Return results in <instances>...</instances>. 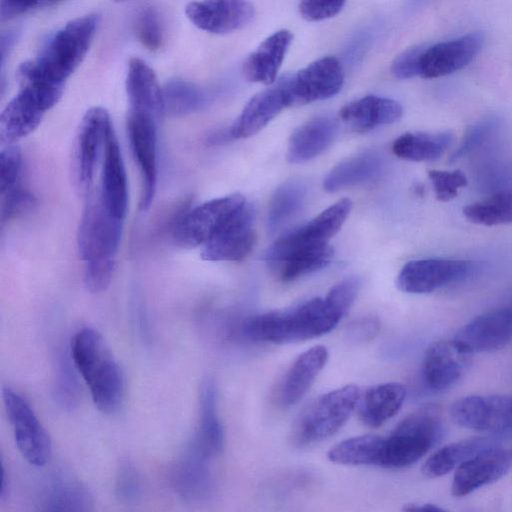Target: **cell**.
I'll return each mask as SVG.
<instances>
[{"instance_id": "cell-1", "label": "cell", "mask_w": 512, "mask_h": 512, "mask_svg": "<svg viewBox=\"0 0 512 512\" xmlns=\"http://www.w3.org/2000/svg\"><path fill=\"white\" fill-rule=\"evenodd\" d=\"M343 317L326 296L317 297L293 307L246 318L242 331L258 342L295 343L327 334Z\"/></svg>"}, {"instance_id": "cell-2", "label": "cell", "mask_w": 512, "mask_h": 512, "mask_svg": "<svg viewBox=\"0 0 512 512\" xmlns=\"http://www.w3.org/2000/svg\"><path fill=\"white\" fill-rule=\"evenodd\" d=\"M69 351L97 409L104 414L117 412L123 402L125 380L102 335L83 328L73 336Z\"/></svg>"}, {"instance_id": "cell-3", "label": "cell", "mask_w": 512, "mask_h": 512, "mask_svg": "<svg viewBox=\"0 0 512 512\" xmlns=\"http://www.w3.org/2000/svg\"><path fill=\"white\" fill-rule=\"evenodd\" d=\"M442 434V416L436 405L416 409L384 436L379 466L401 469L418 462L439 442Z\"/></svg>"}, {"instance_id": "cell-4", "label": "cell", "mask_w": 512, "mask_h": 512, "mask_svg": "<svg viewBox=\"0 0 512 512\" xmlns=\"http://www.w3.org/2000/svg\"><path fill=\"white\" fill-rule=\"evenodd\" d=\"M361 396L359 387L347 384L317 397L302 412L294 430L297 445H310L337 433L348 421Z\"/></svg>"}, {"instance_id": "cell-5", "label": "cell", "mask_w": 512, "mask_h": 512, "mask_svg": "<svg viewBox=\"0 0 512 512\" xmlns=\"http://www.w3.org/2000/svg\"><path fill=\"white\" fill-rule=\"evenodd\" d=\"M98 23L96 14L68 22L52 36L34 60L38 68L53 80L65 84L87 54Z\"/></svg>"}, {"instance_id": "cell-6", "label": "cell", "mask_w": 512, "mask_h": 512, "mask_svg": "<svg viewBox=\"0 0 512 512\" xmlns=\"http://www.w3.org/2000/svg\"><path fill=\"white\" fill-rule=\"evenodd\" d=\"M122 219L114 216L104 205L99 189L86 196L77 231V249L80 258L91 261L115 257L123 229Z\"/></svg>"}, {"instance_id": "cell-7", "label": "cell", "mask_w": 512, "mask_h": 512, "mask_svg": "<svg viewBox=\"0 0 512 512\" xmlns=\"http://www.w3.org/2000/svg\"><path fill=\"white\" fill-rule=\"evenodd\" d=\"M111 118L103 107H92L83 116L75 137L72 173L77 190L88 195L100 154H103Z\"/></svg>"}, {"instance_id": "cell-8", "label": "cell", "mask_w": 512, "mask_h": 512, "mask_svg": "<svg viewBox=\"0 0 512 512\" xmlns=\"http://www.w3.org/2000/svg\"><path fill=\"white\" fill-rule=\"evenodd\" d=\"M2 392L17 449L29 464L36 467L44 466L52 452L47 430L20 394L9 387H4Z\"/></svg>"}, {"instance_id": "cell-9", "label": "cell", "mask_w": 512, "mask_h": 512, "mask_svg": "<svg viewBox=\"0 0 512 512\" xmlns=\"http://www.w3.org/2000/svg\"><path fill=\"white\" fill-rule=\"evenodd\" d=\"M288 107L301 106L336 95L344 83V71L336 57H322L291 76L281 78Z\"/></svg>"}, {"instance_id": "cell-10", "label": "cell", "mask_w": 512, "mask_h": 512, "mask_svg": "<svg viewBox=\"0 0 512 512\" xmlns=\"http://www.w3.org/2000/svg\"><path fill=\"white\" fill-rule=\"evenodd\" d=\"M244 203L242 195L232 194L207 201L189 210L173 228L174 244L185 249L202 246Z\"/></svg>"}, {"instance_id": "cell-11", "label": "cell", "mask_w": 512, "mask_h": 512, "mask_svg": "<svg viewBox=\"0 0 512 512\" xmlns=\"http://www.w3.org/2000/svg\"><path fill=\"white\" fill-rule=\"evenodd\" d=\"M255 208L244 203L201 246L206 261H241L255 244Z\"/></svg>"}, {"instance_id": "cell-12", "label": "cell", "mask_w": 512, "mask_h": 512, "mask_svg": "<svg viewBox=\"0 0 512 512\" xmlns=\"http://www.w3.org/2000/svg\"><path fill=\"white\" fill-rule=\"evenodd\" d=\"M452 421L464 428L483 432L512 430V394L469 395L450 407Z\"/></svg>"}, {"instance_id": "cell-13", "label": "cell", "mask_w": 512, "mask_h": 512, "mask_svg": "<svg viewBox=\"0 0 512 512\" xmlns=\"http://www.w3.org/2000/svg\"><path fill=\"white\" fill-rule=\"evenodd\" d=\"M157 119L136 111H129L127 134L132 155L141 175L140 209L147 210L157 186Z\"/></svg>"}, {"instance_id": "cell-14", "label": "cell", "mask_w": 512, "mask_h": 512, "mask_svg": "<svg viewBox=\"0 0 512 512\" xmlns=\"http://www.w3.org/2000/svg\"><path fill=\"white\" fill-rule=\"evenodd\" d=\"M473 263L448 258H426L406 263L396 280L398 289L411 294L434 292L463 280L473 271Z\"/></svg>"}, {"instance_id": "cell-15", "label": "cell", "mask_w": 512, "mask_h": 512, "mask_svg": "<svg viewBox=\"0 0 512 512\" xmlns=\"http://www.w3.org/2000/svg\"><path fill=\"white\" fill-rule=\"evenodd\" d=\"M453 339L471 355L506 347L512 342V303L477 315Z\"/></svg>"}, {"instance_id": "cell-16", "label": "cell", "mask_w": 512, "mask_h": 512, "mask_svg": "<svg viewBox=\"0 0 512 512\" xmlns=\"http://www.w3.org/2000/svg\"><path fill=\"white\" fill-rule=\"evenodd\" d=\"M512 467V448L487 446L455 470L451 493L454 497H464L486 485L492 484Z\"/></svg>"}, {"instance_id": "cell-17", "label": "cell", "mask_w": 512, "mask_h": 512, "mask_svg": "<svg viewBox=\"0 0 512 512\" xmlns=\"http://www.w3.org/2000/svg\"><path fill=\"white\" fill-rule=\"evenodd\" d=\"M352 208L349 199H341L310 222L278 239L266 252L270 262L292 250L326 244L340 230Z\"/></svg>"}, {"instance_id": "cell-18", "label": "cell", "mask_w": 512, "mask_h": 512, "mask_svg": "<svg viewBox=\"0 0 512 512\" xmlns=\"http://www.w3.org/2000/svg\"><path fill=\"white\" fill-rule=\"evenodd\" d=\"M185 13L203 31L227 34L247 26L255 8L249 0H199L190 2Z\"/></svg>"}, {"instance_id": "cell-19", "label": "cell", "mask_w": 512, "mask_h": 512, "mask_svg": "<svg viewBox=\"0 0 512 512\" xmlns=\"http://www.w3.org/2000/svg\"><path fill=\"white\" fill-rule=\"evenodd\" d=\"M471 354L454 339L438 340L427 348L422 364L425 384L433 391H446L464 376Z\"/></svg>"}, {"instance_id": "cell-20", "label": "cell", "mask_w": 512, "mask_h": 512, "mask_svg": "<svg viewBox=\"0 0 512 512\" xmlns=\"http://www.w3.org/2000/svg\"><path fill=\"white\" fill-rule=\"evenodd\" d=\"M484 36L471 32L458 38L427 45L421 59L420 76L437 78L468 65L481 51Z\"/></svg>"}, {"instance_id": "cell-21", "label": "cell", "mask_w": 512, "mask_h": 512, "mask_svg": "<svg viewBox=\"0 0 512 512\" xmlns=\"http://www.w3.org/2000/svg\"><path fill=\"white\" fill-rule=\"evenodd\" d=\"M192 441L170 467L169 481L175 493L185 501H199L212 490L208 461Z\"/></svg>"}, {"instance_id": "cell-22", "label": "cell", "mask_w": 512, "mask_h": 512, "mask_svg": "<svg viewBox=\"0 0 512 512\" xmlns=\"http://www.w3.org/2000/svg\"><path fill=\"white\" fill-rule=\"evenodd\" d=\"M100 196L106 208L124 220L128 206V186L124 162L113 125L109 128L102 154Z\"/></svg>"}, {"instance_id": "cell-23", "label": "cell", "mask_w": 512, "mask_h": 512, "mask_svg": "<svg viewBox=\"0 0 512 512\" xmlns=\"http://www.w3.org/2000/svg\"><path fill=\"white\" fill-rule=\"evenodd\" d=\"M288 102L281 79L273 86L255 94L227 131L232 139L248 138L262 130Z\"/></svg>"}, {"instance_id": "cell-24", "label": "cell", "mask_w": 512, "mask_h": 512, "mask_svg": "<svg viewBox=\"0 0 512 512\" xmlns=\"http://www.w3.org/2000/svg\"><path fill=\"white\" fill-rule=\"evenodd\" d=\"M292 40L293 34L287 29L268 36L243 62L244 77L254 83L274 84Z\"/></svg>"}, {"instance_id": "cell-25", "label": "cell", "mask_w": 512, "mask_h": 512, "mask_svg": "<svg viewBox=\"0 0 512 512\" xmlns=\"http://www.w3.org/2000/svg\"><path fill=\"white\" fill-rule=\"evenodd\" d=\"M126 92L130 110L157 120L164 114L163 89L152 68L139 58H131L128 63Z\"/></svg>"}, {"instance_id": "cell-26", "label": "cell", "mask_w": 512, "mask_h": 512, "mask_svg": "<svg viewBox=\"0 0 512 512\" xmlns=\"http://www.w3.org/2000/svg\"><path fill=\"white\" fill-rule=\"evenodd\" d=\"M329 353L325 346L316 345L300 354L286 372L280 389L279 401L288 407L299 402L325 367Z\"/></svg>"}, {"instance_id": "cell-27", "label": "cell", "mask_w": 512, "mask_h": 512, "mask_svg": "<svg viewBox=\"0 0 512 512\" xmlns=\"http://www.w3.org/2000/svg\"><path fill=\"white\" fill-rule=\"evenodd\" d=\"M402 116L401 105L391 98L368 95L354 100L340 110V117L354 130L366 132L392 124Z\"/></svg>"}, {"instance_id": "cell-28", "label": "cell", "mask_w": 512, "mask_h": 512, "mask_svg": "<svg viewBox=\"0 0 512 512\" xmlns=\"http://www.w3.org/2000/svg\"><path fill=\"white\" fill-rule=\"evenodd\" d=\"M406 397L401 383L387 382L368 388L360 396L358 414L363 424L378 428L398 413Z\"/></svg>"}, {"instance_id": "cell-29", "label": "cell", "mask_w": 512, "mask_h": 512, "mask_svg": "<svg viewBox=\"0 0 512 512\" xmlns=\"http://www.w3.org/2000/svg\"><path fill=\"white\" fill-rule=\"evenodd\" d=\"M46 111L29 95L19 91L5 106L0 117V138L5 145L16 144L32 133Z\"/></svg>"}, {"instance_id": "cell-30", "label": "cell", "mask_w": 512, "mask_h": 512, "mask_svg": "<svg viewBox=\"0 0 512 512\" xmlns=\"http://www.w3.org/2000/svg\"><path fill=\"white\" fill-rule=\"evenodd\" d=\"M337 122L328 116L315 117L298 127L292 134L287 158L291 163H303L321 154L333 141Z\"/></svg>"}, {"instance_id": "cell-31", "label": "cell", "mask_w": 512, "mask_h": 512, "mask_svg": "<svg viewBox=\"0 0 512 512\" xmlns=\"http://www.w3.org/2000/svg\"><path fill=\"white\" fill-rule=\"evenodd\" d=\"M193 442L210 458L221 453L224 447V430L217 411V387L211 378L201 385L199 423Z\"/></svg>"}, {"instance_id": "cell-32", "label": "cell", "mask_w": 512, "mask_h": 512, "mask_svg": "<svg viewBox=\"0 0 512 512\" xmlns=\"http://www.w3.org/2000/svg\"><path fill=\"white\" fill-rule=\"evenodd\" d=\"M384 161L375 151L352 156L335 166L324 180V189L336 192L341 189L371 181L382 172Z\"/></svg>"}, {"instance_id": "cell-33", "label": "cell", "mask_w": 512, "mask_h": 512, "mask_svg": "<svg viewBox=\"0 0 512 512\" xmlns=\"http://www.w3.org/2000/svg\"><path fill=\"white\" fill-rule=\"evenodd\" d=\"M333 255L326 243L292 250L268 263L281 281L290 282L325 268Z\"/></svg>"}, {"instance_id": "cell-34", "label": "cell", "mask_w": 512, "mask_h": 512, "mask_svg": "<svg viewBox=\"0 0 512 512\" xmlns=\"http://www.w3.org/2000/svg\"><path fill=\"white\" fill-rule=\"evenodd\" d=\"M453 140L454 135L450 131L405 133L393 142L392 151L397 157L408 161H433L443 155Z\"/></svg>"}, {"instance_id": "cell-35", "label": "cell", "mask_w": 512, "mask_h": 512, "mask_svg": "<svg viewBox=\"0 0 512 512\" xmlns=\"http://www.w3.org/2000/svg\"><path fill=\"white\" fill-rule=\"evenodd\" d=\"M490 445H492L491 440L485 437H473L446 444L425 461L422 473L427 478L444 476Z\"/></svg>"}, {"instance_id": "cell-36", "label": "cell", "mask_w": 512, "mask_h": 512, "mask_svg": "<svg viewBox=\"0 0 512 512\" xmlns=\"http://www.w3.org/2000/svg\"><path fill=\"white\" fill-rule=\"evenodd\" d=\"M45 511H89L93 499L88 489L68 476H56L42 498Z\"/></svg>"}, {"instance_id": "cell-37", "label": "cell", "mask_w": 512, "mask_h": 512, "mask_svg": "<svg viewBox=\"0 0 512 512\" xmlns=\"http://www.w3.org/2000/svg\"><path fill=\"white\" fill-rule=\"evenodd\" d=\"M384 436L360 435L345 439L327 452L329 461L341 465H376L379 466Z\"/></svg>"}, {"instance_id": "cell-38", "label": "cell", "mask_w": 512, "mask_h": 512, "mask_svg": "<svg viewBox=\"0 0 512 512\" xmlns=\"http://www.w3.org/2000/svg\"><path fill=\"white\" fill-rule=\"evenodd\" d=\"M307 198V186L298 179L288 180L279 186L270 201L267 225L271 233L277 232L302 209Z\"/></svg>"}, {"instance_id": "cell-39", "label": "cell", "mask_w": 512, "mask_h": 512, "mask_svg": "<svg viewBox=\"0 0 512 512\" xmlns=\"http://www.w3.org/2000/svg\"><path fill=\"white\" fill-rule=\"evenodd\" d=\"M20 90L33 98L46 112L61 98L64 83L44 74L33 61H27L18 69Z\"/></svg>"}, {"instance_id": "cell-40", "label": "cell", "mask_w": 512, "mask_h": 512, "mask_svg": "<svg viewBox=\"0 0 512 512\" xmlns=\"http://www.w3.org/2000/svg\"><path fill=\"white\" fill-rule=\"evenodd\" d=\"M464 216L472 223L494 226L512 223V189L501 190L466 206Z\"/></svg>"}, {"instance_id": "cell-41", "label": "cell", "mask_w": 512, "mask_h": 512, "mask_svg": "<svg viewBox=\"0 0 512 512\" xmlns=\"http://www.w3.org/2000/svg\"><path fill=\"white\" fill-rule=\"evenodd\" d=\"M164 113L183 116L195 112L206 103V95L195 84L183 79H171L163 87Z\"/></svg>"}, {"instance_id": "cell-42", "label": "cell", "mask_w": 512, "mask_h": 512, "mask_svg": "<svg viewBox=\"0 0 512 512\" xmlns=\"http://www.w3.org/2000/svg\"><path fill=\"white\" fill-rule=\"evenodd\" d=\"M76 367L71 354L61 351L57 358L53 394L57 403L64 409H73L80 399V386Z\"/></svg>"}, {"instance_id": "cell-43", "label": "cell", "mask_w": 512, "mask_h": 512, "mask_svg": "<svg viewBox=\"0 0 512 512\" xmlns=\"http://www.w3.org/2000/svg\"><path fill=\"white\" fill-rule=\"evenodd\" d=\"M114 492L118 501L127 505L137 503L142 497V477L137 468L128 460L119 465Z\"/></svg>"}, {"instance_id": "cell-44", "label": "cell", "mask_w": 512, "mask_h": 512, "mask_svg": "<svg viewBox=\"0 0 512 512\" xmlns=\"http://www.w3.org/2000/svg\"><path fill=\"white\" fill-rule=\"evenodd\" d=\"M135 31L141 44L150 51L158 50L163 42L162 24L159 14L152 6L143 7L135 23Z\"/></svg>"}, {"instance_id": "cell-45", "label": "cell", "mask_w": 512, "mask_h": 512, "mask_svg": "<svg viewBox=\"0 0 512 512\" xmlns=\"http://www.w3.org/2000/svg\"><path fill=\"white\" fill-rule=\"evenodd\" d=\"M116 267L115 257L85 262L83 280L91 293H100L109 286Z\"/></svg>"}, {"instance_id": "cell-46", "label": "cell", "mask_w": 512, "mask_h": 512, "mask_svg": "<svg viewBox=\"0 0 512 512\" xmlns=\"http://www.w3.org/2000/svg\"><path fill=\"white\" fill-rule=\"evenodd\" d=\"M22 155L17 144H9L0 153V188L4 193L21 183Z\"/></svg>"}, {"instance_id": "cell-47", "label": "cell", "mask_w": 512, "mask_h": 512, "mask_svg": "<svg viewBox=\"0 0 512 512\" xmlns=\"http://www.w3.org/2000/svg\"><path fill=\"white\" fill-rule=\"evenodd\" d=\"M428 176L434 188L436 198L442 202L455 198L458 190L467 184V177L460 170H429Z\"/></svg>"}, {"instance_id": "cell-48", "label": "cell", "mask_w": 512, "mask_h": 512, "mask_svg": "<svg viewBox=\"0 0 512 512\" xmlns=\"http://www.w3.org/2000/svg\"><path fill=\"white\" fill-rule=\"evenodd\" d=\"M496 124V119L489 117L472 125L466 132L460 145L450 156L449 161H457L481 146L492 133Z\"/></svg>"}, {"instance_id": "cell-49", "label": "cell", "mask_w": 512, "mask_h": 512, "mask_svg": "<svg viewBox=\"0 0 512 512\" xmlns=\"http://www.w3.org/2000/svg\"><path fill=\"white\" fill-rule=\"evenodd\" d=\"M426 44L415 45L400 53L391 64V72L398 79L420 76L421 59Z\"/></svg>"}, {"instance_id": "cell-50", "label": "cell", "mask_w": 512, "mask_h": 512, "mask_svg": "<svg viewBox=\"0 0 512 512\" xmlns=\"http://www.w3.org/2000/svg\"><path fill=\"white\" fill-rule=\"evenodd\" d=\"M1 195V218L3 222L21 215L34 203L33 195L29 190L25 189L21 183L8 191L1 193Z\"/></svg>"}, {"instance_id": "cell-51", "label": "cell", "mask_w": 512, "mask_h": 512, "mask_svg": "<svg viewBox=\"0 0 512 512\" xmlns=\"http://www.w3.org/2000/svg\"><path fill=\"white\" fill-rule=\"evenodd\" d=\"M346 0H300L299 13L307 21H321L337 15Z\"/></svg>"}, {"instance_id": "cell-52", "label": "cell", "mask_w": 512, "mask_h": 512, "mask_svg": "<svg viewBox=\"0 0 512 512\" xmlns=\"http://www.w3.org/2000/svg\"><path fill=\"white\" fill-rule=\"evenodd\" d=\"M41 5H44V0H1V20H10Z\"/></svg>"}, {"instance_id": "cell-53", "label": "cell", "mask_w": 512, "mask_h": 512, "mask_svg": "<svg viewBox=\"0 0 512 512\" xmlns=\"http://www.w3.org/2000/svg\"><path fill=\"white\" fill-rule=\"evenodd\" d=\"M380 329L379 321L374 318H363L353 322L348 328L349 336L355 341L371 339Z\"/></svg>"}, {"instance_id": "cell-54", "label": "cell", "mask_w": 512, "mask_h": 512, "mask_svg": "<svg viewBox=\"0 0 512 512\" xmlns=\"http://www.w3.org/2000/svg\"><path fill=\"white\" fill-rule=\"evenodd\" d=\"M17 38V33L15 31H8L7 33L2 34L1 38V64L4 65L5 59L8 56L10 50L12 49L15 40Z\"/></svg>"}, {"instance_id": "cell-55", "label": "cell", "mask_w": 512, "mask_h": 512, "mask_svg": "<svg viewBox=\"0 0 512 512\" xmlns=\"http://www.w3.org/2000/svg\"><path fill=\"white\" fill-rule=\"evenodd\" d=\"M403 510L405 511H425V512H439V511H445L440 506H437L436 504L432 503H409L406 504L405 507H403Z\"/></svg>"}, {"instance_id": "cell-56", "label": "cell", "mask_w": 512, "mask_h": 512, "mask_svg": "<svg viewBox=\"0 0 512 512\" xmlns=\"http://www.w3.org/2000/svg\"><path fill=\"white\" fill-rule=\"evenodd\" d=\"M9 481L6 475V469L4 466L3 459H1V484H0V502L6 500L8 495Z\"/></svg>"}, {"instance_id": "cell-57", "label": "cell", "mask_w": 512, "mask_h": 512, "mask_svg": "<svg viewBox=\"0 0 512 512\" xmlns=\"http://www.w3.org/2000/svg\"><path fill=\"white\" fill-rule=\"evenodd\" d=\"M60 0H44V5L52 4Z\"/></svg>"}, {"instance_id": "cell-58", "label": "cell", "mask_w": 512, "mask_h": 512, "mask_svg": "<svg viewBox=\"0 0 512 512\" xmlns=\"http://www.w3.org/2000/svg\"><path fill=\"white\" fill-rule=\"evenodd\" d=\"M116 2H123V1H127V0H114Z\"/></svg>"}]
</instances>
